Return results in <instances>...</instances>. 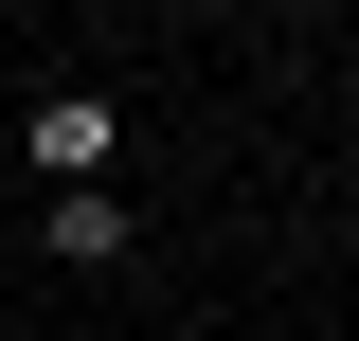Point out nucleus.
Returning a JSON list of instances; mask_svg holds the SVG:
<instances>
[{
	"label": "nucleus",
	"mask_w": 359,
	"mask_h": 341,
	"mask_svg": "<svg viewBox=\"0 0 359 341\" xmlns=\"http://www.w3.org/2000/svg\"><path fill=\"white\" fill-rule=\"evenodd\" d=\"M108 144H126V108H108V90H36V108H18V162H36L54 198H90V180H108Z\"/></svg>",
	"instance_id": "f257e3e1"
},
{
	"label": "nucleus",
	"mask_w": 359,
	"mask_h": 341,
	"mask_svg": "<svg viewBox=\"0 0 359 341\" xmlns=\"http://www.w3.org/2000/svg\"><path fill=\"white\" fill-rule=\"evenodd\" d=\"M36 252H54V269H126V252H144V215L90 180V198H36Z\"/></svg>",
	"instance_id": "f03ea898"
}]
</instances>
